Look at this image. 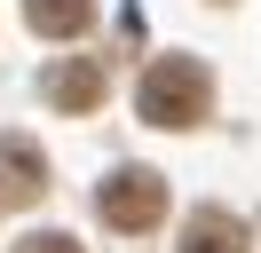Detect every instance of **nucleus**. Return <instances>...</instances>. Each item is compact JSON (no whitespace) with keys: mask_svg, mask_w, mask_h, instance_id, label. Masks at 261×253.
<instances>
[{"mask_svg":"<svg viewBox=\"0 0 261 253\" xmlns=\"http://www.w3.org/2000/svg\"><path fill=\"white\" fill-rule=\"evenodd\" d=\"M16 253H80V237H64V230H32Z\"/></svg>","mask_w":261,"mask_h":253,"instance_id":"obj_7","label":"nucleus"},{"mask_svg":"<svg viewBox=\"0 0 261 253\" xmlns=\"http://www.w3.org/2000/svg\"><path fill=\"white\" fill-rule=\"evenodd\" d=\"M0 166L16 174V182H8L16 198H40V190H48V158H40V150H32L24 135H0Z\"/></svg>","mask_w":261,"mask_h":253,"instance_id":"obj_6","label":"nucleus"},{"mask_svg":"<svg viewBox=\"0 0 261 253\" xmlns=\"http://www.w3.org/2000/svg\"><path fill=\"white\" fill-rule=\"evenodd\" d=\"M24 16H32V32H48V40H80L87 16H95V0H24Z\"/></svg>","mask_w":261,"mask_h":253,"instance_id":"obj_5","label":"nucleus"},{"mask_svg":"<svg viewBox=\"0 0 261 253\" xmlns=\"http://www.w3.org/2000/svg\"><path fill=\"white\" fill-rule=\"evenodd\" d=\"M182 253H245V221L222 214V206H198L182 221Z\"/></svg>","mask_w":261,"mask_h":253,"instance_id":"obj_3","label":"nucleus"},{"mask_svg":"<svg viewBox=\"0 0 261 253\" xmlns=\"http://www.w3.org/2000/svg\"><path fill=\"white\" fill-rule=\"evenodd\" d=\"M48 103L56 111H95L103 103V71L95 63H56L48 71Z\"/></svg>","mask_w":261,"mask_h":253,"instance_id":"obj_4","label":"nucleus"},{"mask_svg":"<svg viewBox=\"0 0 261 253\" xmlns=\"http://www.w3.org/2000/svg\"><path fill=\"white\" fill-rule=\"evenodd\" d=\"M95 206H103V221H111L119 237H143V230L166 221V182H159L150 166H119L111 182L95 190Z\"/></svg>","mask_w":261,"mask_h":253,"instance_id":"obj_2","label":"nucleus"},{"mask_svg":"<svg viewBox=\"0 0 261 253\" xmlns=\"http://www.w3.org/2000/svg\"><path fill=\"white\" fill-rule=\"evenodd\" d=\"M214 111V79H206V63H190V56H159L143 71V119L150 127H198Z\"/></svg>","mask_w":261,"mask_h":253,"instance_id":"obj_1","label":"nucleus"}]
</instances>
